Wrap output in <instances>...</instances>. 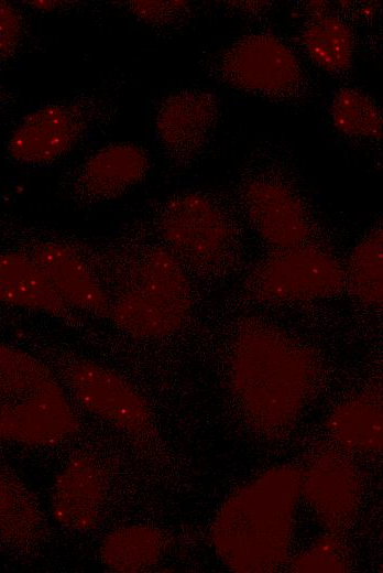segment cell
<instances>
[{"label":"cell","mask_w":383,"mask_h":573,"mask_svg":"<svg viewBox=\"0 0 383 573\" xmlns=\"http://www.w3.org/2000/svg\"><path fill=\"white\" fill-rule=\"evenodd\" d=\"M230 386L247 419L260 432H288L308 401L317 361L307 347L263 323H248L232 345Z\"/></svg>","instance_id":"6da1fadb"},{"label":"cell","mask_w":383,"mask_h":573,"mask_svg":"<svg viewBox=\"0 0 383 573\" xmlns=\"http://www.w3.org/2000/svg\"><path fill=\"white\" fill-rule=\"evenodd\" d=\"M300 467H272L233 491L211 526L219 559L233 572L280 571L289 559Z\"/></svg>","instance_id":"7a4b0ae2"},{"label":"cell","mask_w":383,"mask_h":573,"mask_svg":"<svg viewBox=\"0 0 383 573\" xmlns=\"http://www.w3.org/2000/svg\"><path fill=\"white\" fill-rule=\"evenodd\" d=\"M78 422L55 377L30 355L0 344V436L52 446L73 435Z\"/></svg>","instance_id":"3957f363"},{"label":"cell","mask_w":383,"mask_h":573,"mask_svg":"<svg viewBox=\"0 0 383 573\" xmlns=\"http://www.w3.org/2000/svg\"><path fill=\"white\" fill-rule=\"evenodd\" d=\"M190 306V285L180 262L167 248L154 246L132 257L109 313L120 329L149 339L176 331Z\"/></svg>","instance_id":"277c9868"},{"label":"cell","mask_w":383,"mask_h":573,"mask_svg":"<svg viewBox=\"0 0 383 573\" xmlns=\"http://www.w3.org/2000/svg\"><path fill=\"white\" fill-rule=\"evenodd\" d=\"M158 231L180 264L204 275L233 271L241 257L240 237L230 215L198 192L176 194L161 208Z\"/></svg>","instance_id":"5b68a950"},{"label":"cell","mask_w":383,"mask_h":573,"mask_svg":"<svg viewBox=\"0 0 383 573\" xmlns=\"http://www.w3.org/2000/svg\"><path fill=\"white\" fill-rule=\"evenodd\" d=\"M212 72L230 88L280 102L297 101L308 88L297 55L271 33L238 39L217 54Z\"/></svg>","instance_id":"8992f818"},{"label":"cell","mask_w":383,"mask_h":573,"mask_svg":"<svg viewBox=\"0 0 383 573\" xmlns=\"http://www.w3.org/2000/svg\"><path fill=\"white\" fill-rule=\"evenodd\" d=\"M343 289V268L337 259L308 245L274 250L250 269L244 281L250 299L270 303L318 300Z\"/></svg>","instance_id":"52a82bcc"},{"label":"cell","mask_w":383,"mask_h":573,"mask_svg":"<svg viewBox=\"0 0 383 573\" xmlns=\"http://www.w3.org/2000/svg\"><path fill=\"white\" fill-rule=\"evenodd\" d=\"M102 100L85 97L52 102L25 115L7 142L9 156L42 165L72 151L103 118Z\"/></svg>","instance_id":"ba28073f"},{"label":"cell","mask_w":383,"mask_h":573,"mask_svg":"<svg viewBox=\"0 0 383 573\" xmlns=\"http://www.w3.org/2000/svg\"><path fill=\"white\" fill-rule=\"evenodd\" d=\"M62 366V376L85 409L135 439L152 435L146 402L121 376L81 358L69 359Z\"/></svg>","instance_id":"9c48e42d"},{"label":"cell","mask_w":383,"mask_h":573,"mask_svg":"<svg viewBox=\"0 0 383 573\" xmlns=\"http://www.w3.org/2000/svg\"><path fill=\"white\" fill-rule=\"evenodd\" d=\"M300 495L330 533L347 530L361 506L360 475L342 453L317 447L300 467Z\"/></svg>","instance_id":"30bf717a"},{"label":"cell","mask_w":383,"mask_h":573,"mask_svg":"<svg viewBox=\"0 0 383 573\" xmlns=\"http://www.w3.org/2000/svg\"><path fill=\"white\" fill-rule=\"evenodd\" d=\"M240 199L255 233L274 250L307 245L308 214L287 184L273 176L258 175L243 183Z\"/></svg>","instance_id":"8fae6325"},{"label":"cell","mask_w":383,"mask_h":573,"mask_svg":"<svg viewBox=\"0 0 383 573\" xmlns=\"http://www.w3.org/2000/svg\"><path fill=\"white\" fill-rule=\"evenodd\" d=\"M219 115V99L208 90L188 88L164 97L155 131L166 155L178 165L194 161L207 147Z\"/></svg>","instance_id":"7c38bea8"},{"label":"cell","mask_w":383,"mask_h":573,"mask_svg":"<svg viewBox=\"0 0 383 573\" xmlns=\"http://www.w3.org/2000/svg\"><path fill=\"white\" fill-rule=\"evenodd\" d=\"M106 496V476L89 454L72 456L57 474L51 494L53 519L78 532L95 528Z\"/></svg>","instance_id":"4fadbf2b"},{"label":"cell","mask_w":383,"mask_h":573,"mask_svg":"<svg viewBox=\"0 0 383 573\" xmlns=\"http://www.w3.org/2000/svg\"><path fill=\"white\" fill-rule=\"evenodd\" d=\"M150 156L140 145L120 142L88 156L75 171L73 192L85 203L116 198L139 184L150 170Z\"/></svg>","instance_id":"5bb4252c"},{"label":"cell","mask_w":383,"mask_h":573,"mask_svg":"<svg viewBox=\"0 0 383 573\" xmlns=\"http://www.w3.org/2000/svg\"><path fill=\"white\" fill-rule=\"evenodd\" d=\"M69 307L107 315L110 298L84 258L63 242H41L29 253Z\"/></svg>","instance_id":"9a60e30c"},{"label":"cell","mask_w":383,"mask_h":573,"mask_svg":"<svg viewBox=\"0 0 383 573\" xmlns=\"http://www.w3.org/2000/svg\"><path fill=\"white\" fill-rule=\"evenodd\" d=\"M0 302L58 317L70 307L29 253L0 252Z\"/></svg>","instance_id":"2e32d148"},{"label":"cell","mask_w":383,"mask_h":573,"mask_svg":"<svg viewBox=\"0 0 383 573\" xmlns=\"http://www.w3.org/2000/svg\"><path fill=\"white\" fill-rule=\"evenodd\" d=\"M45 536L41 508L24 483L0 465V548L30 551Z\"/></svg>","instance_id":"e0dca14e"},{"label":"cell","mask_w":383,"mask_h":573,"mask_svg":"<svg viewBox=\"0 0 383 573\" xmlns=\"http://www.w3.org/2000/svg\"><path fill=\"white\" fill-rule=\"evenodd\" d=\"M326 428L342 447L381 452L383 436L382 399L374 392L355 394L330 413Z\"/></svg>","instance_id":"ac0fdd59"},{"label":"cell","mask_w":383,"mask_h":573,"mask_svg":"<svg viewBox=\"0 0 383 573\" xmlns=\"http://www.w3.org/2000/svg\"><path fill=\"white\" fill-rule=\"evenodd\" d=\"M299 44L309 60L322 71L342 75L353 63L354 39L350 25L327 11L310 14L299 34Z\"/></svg>","instance_id":"d6986e66"},{"label":"cell","mask_w":383,"mask_h":573,"mask_svg":"<svg viewBox=\"0 0 383 573\" xmlns=\"http://www.w3.org/2000/svg\"><path fill=\"white\" fill-rule=\"evenodd\" d=\"M164 534L149 526H127L110 532L100 545L101 563L112 572H141L151 569L165 549Z\"/></svg>","instance_id":"ffe728a7"},{"label":"cell","mask_w":383,"mask_h":573,"mask_svg":"<svg viewBox=\"0 0 383 573\" xmlns=\"http://www.w3.org/2000/svg\"><path fill=\"white\" fill-rule=\"evenodd\" d=\"M383 235L371 229L352 249L343 269L344 289L359 303L381 307L383 303Z\"/></svg>","instance_id":"44dd1931"},{"label":"cell","mask_w":383,"mask_h":573,"mask_svg":"<svg viewBox=\"0 0 383 573\" xmlns=\"http://www.w3.org/2000/svg\"><path fill=\"white\" fill-rule=\"evenodd\" d=\"M333 127L353 138L380 139L382 113L376 102L364 91L342 87L333 95L329 106Z\"/></svg>","instance_id":"7402d4cb"},{"label":"cell","mask_w":383,"mask_h":573,"mask_svg":"<svg viewBox=\"0 0 383 573\" xmlns=\"http://www.w3.org/2000/svg\"><path fill=\"white\" fill-rule=\"evenodd\" d=\"M289 567L292 572H347L350 564L343 544L330 533L296 556Z\"/></svg>","instance_id":"603a6c76"},{"label":"cell","mask_w":383,"mask_h":573,"mask_svg":"<svg viewBox=\"0 0 383 573\" xmlns=\"http://www.w3.org/2000/svg\"><path fill=\"white\" fill-rule=\"evenodd\" d=\"M125 7L138 20L153 28H168L185 20L190 13V2L172 1H127Z\"/></svg>","instance_id":"cb8c5ba5"},{"label":"cell","mask_w":383,"mask_h":573,"mask_svg":"<svg viewBox=\"0 0 383 573\" xmlns=\"http://www.w3.org/2000/svg\"><path fill=\"white\" fill-rule=\"evenodd\" d=\"M23 31L24 20L20 10L0 0V63L13 56L22 41Z\"/></svg>","instance_id":"d4e9b609"},{"label":"cell","mask_w":383,"mask_h":573,"mask_svg":"<svg viewBox=\"0 0 383 573\" xmlns=\"http://www.w3.org/2000/svg\"><path fill=\"white\" fill-rule=\"evenodd\" d=\"M26 6L31 7L34 10L41 12H54L59 8L65 7L66 4H70L72 2L67 1H54V0H34V1H23Z\"/></svg>","instance_id":"484cf974"},{"label":"cell","mask_w":383,"mask_h":573,"mask_svg":"<svg viewBox=\"0 0 383 573\" xmlns=\"http://www.w3.org/2000/svg\"><path fill=\"white\" fill-rule=\"evenodd\" d=\"M3 98H4V91H3V88L0 85V104L3 101Z\"/></svg>","instance_id":"4316f807"},{"label":"cell","mask_w":383,"mask_h":573,"mask_svg":"<svg viewBox=\"0 0 383 573\" xmlns=\"http://www.w3.org/2000/svg\"><path fill=\"white\" fill-rule=\"evenodd\" d=\"M1 441H2V437L0 436V443H1Z\"/></svg>","instance_id":"83f0119b"}]
</instances>
